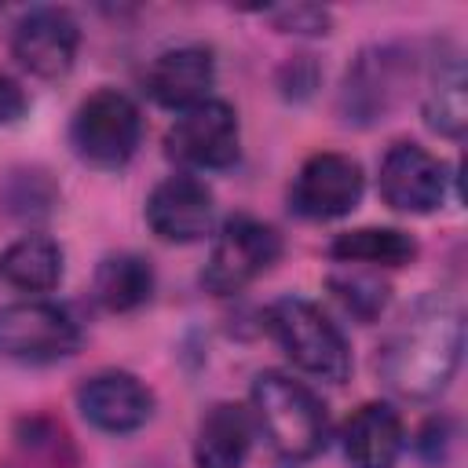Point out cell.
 Returning a JSON list of instances; mask_svg holds the SVG:
<instances>
[{"instance_id": "6da1fadb", "label": "cell", "mask_w": 468, "mask_h": 468, "mask_svg": "<svg viewBox=\"0 0 468 468\" xmlns=\"http://www.w3.org/2000/svg\"><path fill=\"white\" fill-rule=\"evenodd\" d=\"M461 351H464L461 307L442 292H424L406 307L399 325L388 333L377 369L395 395L424 402L446 391V384L461 366Z\"/></svg>"}, {"instance_id": "7a4b0ae2", "label": "cell", "mask_w": 468, "mask_h": 468, "mask_svg": "<svg viewBox=\"0 0 468 468\" xmlns=\"http://www.w3.org/2000/svg\"><path fill=\"white\" fill-rule=\"evenodd\" d=\"M252 424L285 461H311L329 442V417L314 391L289 373L267 369L252 384Z\"/></svg>"}, {"instance_id": "3957f363", "label": "cell", "mask_w": 468, "mask_h": 468, "mask_svg": "<svg viewBox=\"0 0 468 468\" xmlns=\"http://www.w3.org/2000/svg\"><path fill=\"white\" fill-rule=\"evenodd\" d=\"M267 329L285 358L329 384H344L351 373V347L336 322L303 296H282L267 307Z\"/></svg>"}, {"instance_id": "277c9868", "label": "cell", "mask_w": 468, "mask_h": 468, "mask_svg": "<svg viewBox=\"0 0 468 468\" xmlns=\"http://www.w3.org/2000/svg\"><path fill=\"white\" fill-rule=\"evenodd\" d=\"M143 143V113L132 95L117 88L91 91L73 121H69V146L91 168H124Z\"/></svg>"}, {"instance_id": "5b68a950", "label": "cell", "mask_w": 468, "mask_h": 468, "mask_svg": "<svg viewBox=\"0 0 468 468\" xmlns=\"http://www.w3.org/2000/svg\"><path fill=\"white\" fill-rule=\"evenodd\" d=\"M282 256V238L271 223L252 219V216H230L223 219L205 271H201V285L216 296H230L241 292L249 282H256L263 271H271Z\"/></svg>"}, {"instance_id": "8992f818", "label": "cell", "mask_w": 468, "mask_h": 468, "mask_svg": "<svg viewBox=\"0 0 468 468\" xmlns=\"http://www.w3.org/2000/svg\"><path fill=\"white\" fill-rule=\"evenodd\" d=\"M80 347V322L51 300L0 307V355L29 366L69 358Z\"/></svg>"}, {"instance_id": "52a82bcc", "label": "cell", "mask_w": 468, "mask_h": 468, "mask_svg": "<svg viewBox=\"0 0 468 468\" xmlns=\"http://www.w3.org/2000/svg\"><path fill=\"white\" fill-rule=\"evenodd\" d=\"M165 154L194 172L230 168L241 154V128L234 106L223 99H205L183 110L165 132Z\"/></svg>"}, {"instance_id": "ba28073f", "label": "cell", "mask_w": 468, "mask_h": 468, "mask_svg": "<svg viewBox=\"0 0 468 468\" xmlns=\"http://www.w3.org/2000/svg\"><path fill=\"white\" fill-rule=\"evenodd\" d=\"M446 165L428 154L420 143H391L388 154L380 157L377 172V190L388 208L410 212V216H428L446 201Z\"/></svg>"}, {"instance_id": "9c48e42d", "label": "cell", "mask_w": 468, "mask_h": 468, "mask_svg": "<svg viewBox=\"0 0 468 468\" xmlns=\"http://www.w3.org/2000/svg\"><path fill=\"white\" fill-rule=\"evenodd\" d=\"M362 190H366L362 165L347 154L322 150L300 165L289 190V205L303 219H340L362 201Z\"/></svg>"}, {"instance_id": "30bf717a", "label": "cell", "mask_w": 468, "mask_h": 468, "mask_svg": "<svg viewBox=\"0 0 468 468\" xmlns=\"http://www.w3.org/2000/svg\"><path fill=\"white\" fill-rule=\"evenodd\" d=\"M413 73V62L384 44V48H366L355 66L347 69L344 77V88H340V113L347 124H373L380 121L402 95L406 80Z\"/></svg>"}, {"instance_id": "8fae6325", "label": "cell", "mask_w": 468, "mask_h": 468, "mask_svg": "<svg viewBox=\"0 0 468 468\" xmlns=\"http://www.w3.org/2000/svg\"><path fill=\"white\" fill-rule=\"evenodd\" d=\"M80 48V26L66 7H29L11 33V55L22 69L44 80H58L73 69Z\"/></svg>"}, {"instance_id": "7c38bea8", "label": "cell", "mask_w": 468, "mask_h": 468, "mask_svg": "<svg viewBox=\"0 0 468 468\" xmlns=\"http://www.w3.org/2000/svg\"><path fill=\"white\" fill-rule=\"evenodd\" d=\"M216 197L194 172H179L161 179L146 197V223L161 241L190 245L212 230Z\"/></svg>"}, {"instance_id": "4fadbf2b", "label": "cell", "mask_w": 468, "mask_h": 468, "mask_svg": "<svg viewBox=\"0 0 468 468\" xmlns=\"http://www.w3.org/2000/svg\"><path fill=\"white\" fill-rule=\"evenodd\" d=\"M77 410L91 428L106 435H132L150 420L154 391L124 369H106L77 388Z\"/></svg>"}, {"instance_id": "5bb4252c", "label": "cell", "mask_w": 468, "mask_h": 468, "mask_svg": "<svg viewBox=\"0 0 468 468\" xmlns=\"http://www.w3.org/2000/svg\"><path fill=\"white\" fill-rule=\"evenodd\" d=\"M216 84V58L201 44H183L154 55V62L143 69V91L165 106V110H190L205 99H212Z\"/></svg>"}, {"instance_id": "9a60e30c", "label": "cell", "mask_w": 468, "mask_h": 468, "mask_svg": "<svg viewBox=\"0 0 468 468\" xmlns=\"http://www.w3.org/2000/svg\"><path fill=\"white\" fill-rule=\"evenodd\" d=\"M340 446L351 468H395L406 446V428L399 410L388 402H362L340 431Z\"/></svg>"}, {"instance_id": "2e32d148", "label": "cell", "mask_w": 468, "mask_h": 468, "mask_svg": "<svg viewBox=\"0 0 468 468\" xmlns=\"http://www.w3.org/2000/svg\"><path fill=\"white\" fill-rule=\"evenodd\" d=\"M256 439L252 413L238 402H216L194 435V464L197 468H241Z\"/></svg>"}, {"instance_id": "e0dca14e", "label": "cell", "mask_w": 468, "mask_h": 468, "mask_svg": "<svg viewBox=\"0 0 468 468\" xmlns=\"http://www.w3.org/2000/svg\"><path fill=\"white\" fill-rule=\"evenodd\" d=\"M424 124L446 139H461L468 124V77L457 51H446L431 62L424 91Z\"/></svg>"}, {"instance_id": "ac0fdd59", "label": "cell", "mask_w": 468, "mask_h": 468, "mask_svg": "<svg viewBox=\"0 0 468 468\" xmlns=\"http://www.w3.org/2000/svg\"><path fill=\"white\" fill-rule=\"evenodd\" d=\"M0 278L22 292H51L62 282V249L44 234H26L0 252Z\"/></svg>"}, {"instance_id": "d6986e66", "label": "cell", "mask_w": 468, "mask_h": 468, "mask_svg": "<svg viewBox=\"0 0 468 468\" xmlns=\"http://www.w3.org/2000/svg\"><path fill=\"white\" fill-rule=\"evenodd\" d=\"M91 292L99 300V307L113 311V314H124V311H135L150 300L154 292V267L150 260L135 256V252H117V256H106L99 267H95V282H91Z\"/></svg>"}, {"instance_id": "ffe728a7", "label": "cell", "mask_w": 468, "mask_h": 468, "mask_svg": "<svg viewBox=\"0 0 468 468\" xmlns=\"http://www.w3.org/2000/svg\"><path fill=\"white\" fill-rule=\"evenodd\" d=\"M329 256L344 267H355V263L406 267L417 256V241L399 227H358V230L336 234V241L329 245Z\"/></svg>"}, {"instance_id": "44dd1931", "label": "cell", "mask_w": 468, "mask_h": 468, "mask_svg": "<svg viewBox=\"0 0 468 468\" xmlns=\"http://www.w3.org/2000/svg\"><path fill=\"white\" fill-rule=\"evenodd\" d=\"M15 442H18V450H22L26 457H37V461L48 464V468H73V464H77L69 431H66L55 417H44V413L22 417V420L15 424Z\"/></svg>"}, {"instance_id": "7402d4cb", "label": "cell", "mask_w": 468, "mask_h": 468, "mask_svg": "<svg viewBox=\"0 0 468 468\" xmlns=\"http://www.w3.org/2000/svg\"><path fill=\"white\" fill-rule=\"evenodd\" d=\"M329 289L333 296L344 303L347 314H355L358 322H377V314L388 307V285L366 271H336L329 274Z\"/></svg>"}, {"instance_id": "603a6c76", "label": "cell", "mask_w": 468, "mask_h": 468, "mask_svg": "<svg viewBox=\"0 0 468 468\" xmlns=\"http://www.w3.org/2000/svg\"><path fill=\"white\" fill-rule=\"evenodd\" d=\"M263 18H271L274 29H282V33H303V37L329 33V11L325 7H311V4L271 7V11H263Z\"/></svg>"}, {"instance_id": "cb8c5ba5", "label": "cell", "mask_w": 468, "mask_h": 468, "mask_svg": "<svg viewBox=\"0 0 468 468\" xmlns=\"http://www.w3.org/2000/svg\"><path fill=\"white\" fill-rule=\"evenodd\" d=\"M26 110H29V99H26L22 84L0 73V124H15V121H22Z\"/></svg>"}, {"instance_id": "d4e9b609", "label": "cell", "mask_w": 468, "mask_h": 468, "mask_svg": "<svg viewBox=\"0 0 468 468\" xmlns=\"http://www.w3.org/2000/svg\"><path fill=\"white\" fill-rule=\"evenodd\" d=\"M417 450L428 464L442 461V450H446V420H428L424 431L417 435Z\"/></svg>"}]
</instances>
